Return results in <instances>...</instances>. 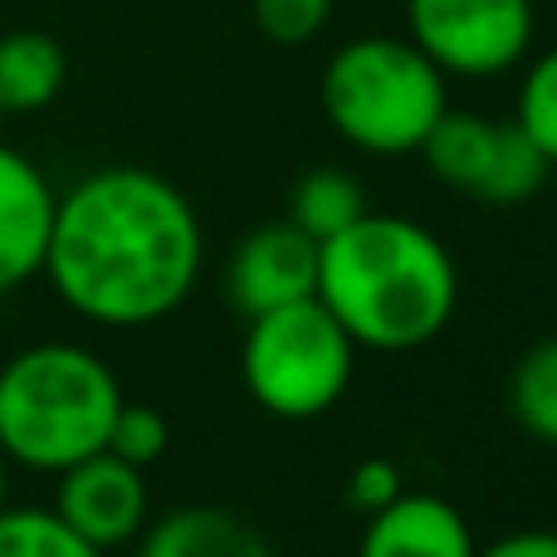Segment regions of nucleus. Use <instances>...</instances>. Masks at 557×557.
I'll use <instances>...</instances> for the list:
<instances>
[{"label":"nucleus","mask_w":557,"mask_h":557,"mask_svg":"<svg viewBox=\"0 0 557 557\" xmlns=\"http://www.w3.org/2000/svg\"><path fill=\"white\" fill-rule=\"evenodd\" d=\"M362 215H367V191L343 166H313V172L298 176L294 196H288V221L304 235H313L318 245L343 235Z\"/></svg>","instance_id":"nucleus-14"},{"label":"nucleus","mask_w":557,"mask_h":557,"mask_svg":"<svg viewBox=\"0 0 557 557\" xmlns=\"http://www.w3.org/2000/svg\"><path fill=\"white\" fill-rule=\"evenodd\" d=\"M166 445H172V425H166V416L157 411V406L123 401V406H117V416H113V425H108V445H103V450L123 455L127 465L147 470V465H157L166 455Z\"/></svg>","instance_id":"nucleus-18"},{"label":"nucleus","mask_w":557,"mask_h":557,"mask_svg":"<svg viewBox=\"0 0 557 557\" xmlns=\"http://www.w3.org/2000/svg\"><path fill=\"white\" fill-rule=\"evenodd\" d=\"M474 529L450 499L425 490L396 494L386 509L367 513L357 557H474Z\"/></svg>","instance_id":"nucleus-11"},{"label":"nucleus","mask_w":557,"mask_h":557,"mask_svg":"<svg viewBox=\"0 0 557 557\" xmlns=\"http://www.w3.org/2000/svg\"><path fill=\"white\" fill-rule=\"evenodd\" d=\"M69 54L45 29L0 35V113H39L64 94Z\"/></svg>","instance_id":"nucleus-13"},{"label":"nucleus","mask_w":557,"mask_h":557,"mask_svg":"<svg viewBox=\"0 0 557 557\" xmlns=\"http://www.w3.org/2000/svg\"><path fill=\"white\" fill-rule=\"evenodd\" d=\"M201 270L191 196L152 166H98L59 196L39 274L84 323L152 327L196 294Z\"/></svg>","instance_id":"nucleus-1"},{"label":"nucleus","mask_w":557,"mask_h":557,"mask_svg":"<svg viewBox=\"0 0 557 557\" xmlns=\"http://www.w3.org/2000/svg\"><path fill=\"white\" fill-rule=\"evenodd\" d=\"M333 133L367 157H411L450 108V78L406 35L347 39L318 78Z\"/></svg>","instance_id":"nucleus-4"},{"label":"nucleus","mask_w":557,"mask_h":557,"mask_svg":"<svg viewBox=\"0 0 557 557\" xmlns=\"http://www.w3.org/2000/svg\"><path fill=\"white\" fill-rule=\"evenodd\" d=\"M54 513L78 533L84 543L113 553L137 543V533L152 519V494H147V470L127 465L123 455L98 450L88 460L69 465L54 474Z\"/></svg>","instance_id":"nucleus-8"},{"label":"nucleus","mask_w":557,"mask_h":557,"mask_svg":"<svg viewBox=\"0 0 557 557\" xmlns=\"http://www.w3.org/2000/svg\"><path fill=\"white\" fill-rule=\"evenodd\" d=\"M137 557H274L270 539L250 519L221 504H186L137 533Z\"/></svg>","instance_id":"nucleus-12"},{"label":"nucleus","mask_w":557,"mask_h":557,"mask_svg":"<svg viewBox=\"0 0 557 557\" xmlns=\"http://www.w3.org/2000/svg\"><path fill=\"white\" fill-rule=\"evenodd\" d=\"M5 504H10V460L0 455V509H5Z\"/></svg>","instance_id":"nucleus-22"},{"label":"nucleus","mask_w":557,"mask_h":557,"mask_svg":"<svg viewBox=\"0 0 557 557\" xmlns=\"http://www.w3.org/2000/svg\"><path fill=\"white\" fill-rule=\"evenodd\" d=\"M513 123L539 143L548 166H557V45L543 49V54L523 69L519 98H513Z\"/></svg>","instance_id":"nucleus-17"},{"label":"nucleus","mask_w":557,"mask_h":557,"mask_svg":"<svg viewBox=\"0 0 557 557\" xmlns=\"http://www.w3.org/2000/svg\"><path fill=\"white\" fill-rule=\"evenodd\" d=\"M421 157L431 176L450 191H465L490 206H519L543 191L548 157L513 117H484L465 108H445L441 123L425 133Z\"/></svg>","instance_id":"nucleus-6"},{"label":"nucleus","mask_w":557,"mask_h":557,"mask_svg":"<svg viewBox=\"0 0 557 557\" xmlns=\"http://www.w3.org/2000/svg\"><path fill=\"white\" fill-rule=\"evenodd\" d=\"M337 0H250V15H255V29H260L270 45H308L327 29L333 20Z\"/></svg>","instance_id":"nucleus-19"},{"label":"nucleus","mask_w":557,"mask_h":557,"mask_svg":"<svg viewBox=\"0 0 557 557\" xmlns=\"http://www.w3.org/2000/svg\"><path fill=\"white\" fill-rule=\"evenodd\" d=\"M59 191L25 152L0 143V294L45 270Z\"/></svg>","instance_id":"nucleus-10"},{"label":"nucleus","mask_w":557,"mask_h":557,"mask_svg":"<svg viewBox=\"0 0 557 557\" xmlns=\"http://www.w3.org/2000/svg\"><path fill=\"white\" fill-rule=\"evenodd\" d=\"M123 401V382L94 347H20L0 367V455L20 470L59 474L103 450Z\"/></svg>","instance_id":"nucleus-3"},{"label":"nucleus","mask_w":557,"mask_h":557,"mask_svg":"<svg viewBox=\"0 0 557 557\" xmlns=\"http://www.w3.org/2000/svg\"><path fill=\"white\" fill-rule=\"evenodd\" d=\"M0 123H5V113H0Z\"/></svg>","instance_id":"nucleus-23"},{"label":"nucleus","mask_w":557,"mask_h":557,"mask_svg":"<svg viewBox=\"0 0 557 557\" xmlns=\"http://www.w3.org/2000/svg\"><path fill=\"white\" fill-rule=\"evenodd\" d=\"M0 557H108L84 543L54 509H0Z\"/></svg>","instance_id":"nucleus-16"},{"label":"nucleus","mask_w":557,"mask_h":557,"mask_svg":"<svg viewBox=\"0 0 557 557\" xmlns=\"http://www.w3.org/2000/svg\"><path fill=\"white\" fill-rule=\"evenodd\" d=\"M474 557H557V529H513Z\"/></svg>","instance_id":"nucleus-21"},{"label":"nucleus","mask_w":557,"mask_h":557,"mask_svg":"<svg viewBox=\"0 0 557 557\" xmlns=\"http://www.w3.org/2000/svg\"><path fill=\"white\" fill-rule=\"evenodd\" d=\"M318 304L357 352H416L450 327L460 264L450 245L411 215L367 211L318 245Z\"/></svg>","instance_id":"nucleus-2"},{"label":"nucleus","mask_w":557,"mask_h":557,"mask_svg":"<svg viewBox=\"0 0 557 557\" xmlns=\"http://www.w3.org/2000/svg\"><path fill=\"white\" fill-rule=\"evenodd\" d=\"M396 494H406V480H401V470H396L392 460H382V455L362 460L352 474H347V504H352L357 513L386 509Z\"/></svg>","instance_id":"nucleus-20"},{"label":"nucleus","mask_w":557,"mask_h":557,"mask_svg":"<svg viewBox=\"0 0 557 557\" xmlns=\"http://www.w3.org/2000/svg\"><path fill=\"white\" fill-rule=\"evenodd\" d=\"M539 35L533 0H406V39L445 78H499Z\"/></svg>","instance_id":"nucleus-7"},{"label":"nucleus","mask_w":557,"mask_h":557,"mask_svg":"<svg viewBox=\"0 0 557 557\" xmlns=\"http://www.w3.org/2000/svg\"><path fill=\"white\" fill-rule=\"evenodd\" d=\"M509 416L523 435L557 450V333L519 352L509 372Z\"/></svg>","instance_id":"nucleus-15"},{"label":"nucleus","mask_w":557,"mask_h":557,"mask_svg":"<svg viewBox=\"0 0 557 557\" xmlns=\"http://www.w3.org/2000/svg\"><path fill=\"white\" fill-rule=\"evenodd\" d=\"M225 294L245 318H260L270 308L298 304L318 294V240L294 221L260 225L231 250L225 264Z\"/></svg>","instance_id":"nucleus-9"},{"label":"nucleus","mask_w":557,"mask_h":557,"mask_svg":"<svg viewBox=\"0 0 557 557\" xmlns=\"http://www.w3.org/2000/svg\"><path fill=\"white\" fill-rule=\"evenodd\" d=\"M352 367L357 343L318 298H298L250 318L240 347L245 392L274 421H318L333 411L352 386Z\"/></svg>","instance_id":"nucleus-5"}]
</instances>
